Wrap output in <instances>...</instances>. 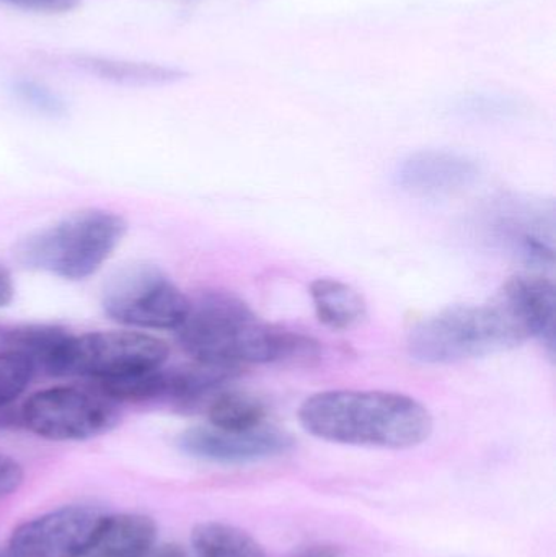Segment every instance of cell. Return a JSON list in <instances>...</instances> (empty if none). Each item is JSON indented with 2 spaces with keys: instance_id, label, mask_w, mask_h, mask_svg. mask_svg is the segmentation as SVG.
I'll use <instances>...</instances> for the list:
<instances>
[{
  "instance_id": "16",
  "label": "cell",
  "mask_w": 556,
  "mask_h": 557,
  "mask_svg": "<svg viewBox=\"0 0 556 557\" xmlns=\"http://www.w3.org/2000/svg\"><path fill=\"white\" fill-rule=\"evenodd\" d=\"M208 419L212 428L222 431H251L264 424L267 409L260 399L247 393L222 392L212 398Z\"/></svg>"
},
{
  "instance_id": "24",
  "label": "cell",
  "mask_w": 556,
  "mask_h": 557,
  "mask_svg": "<svg viewBox=\"0 0 556 557\" xmlns=\"http://www.w3.org/2000/svg\"><path fill=\"white\" fill-rule=\"evenodd\" d=\"M0 557H13V556L10 555V553H9V555H0Z\"/></svg>"
},
{
  "instance_id": "14",
  "label": "cell",
  "mask_w": 556,
  "mask_h": 557,
  "mask_svg": "<svg viewBox=\"0 0 556 557\" xmlns=\"http://www.w3.org/2000/svg\"><path fill=\"white\" fill-rule=\"evenodd\" d=\"M310 297L320 323L332 330L356 326L368 311L362 295L338 278H317L310 285Z\"/></svg>"
},
{
  "instance_id": "10",
  "label": "cell",
  "mask_w": 556,
  "mask_h": 557,
  "mask_svg": "<svg viewBox=\"0 0 556 557\" xmlns=\"http://www.w3.org/2000/svg\"><path fill=\"white\" fill-rule=\"evenodd\" d=\"M480 165L466 153L421 150L401 160L395 183L420 198H446L475 185Z\"/></svg>"
},
{
  "instance_id": "15",
  "label": "cell",
  "mask_w": 556,
  "mask_h": 557,
  "mask_svg": "<svg viewBox=\"0 0 556 557\" xmlns=\"http://www.w3.org/2000/svg\"><path fill=\"white\" fill-rule=\"evenodd\" d=\"M195 557H267L260 543L244 530L222 522H205L191 533Z\"/></svg>"
},
{
  "instance_id": "22",
  "label": "cell",
  "mask_w": 556,
  "mask_h": 557,
  "mask_svg": "<svg viewBox=\"0 0 556 557\" xmlns=\"http://www.w3.org/2000/svg\"><path fill=\"white\" fill-rule=\"evenodd\" d=\"M13 295H15V285H13L12 276L9 271L0 264V308L12 304Z\"/></svg>"
},
{
  "instance_id": "4",
  "label": "cell",
  "mask_w": 556,
  "mask_h": 557,
  "mask_svg": "<svg viewBox=\"0 0 556 557\" xmlns=\"http://www.w3.org/2000/svg\"><path fill=\"white\" fill-rule=\"evenodd\" d=\"M126 232L116 212L84 209L23 238L15 255L29 270L84 281L113 257Z\"/></svg>"
},
{
  "instance_id": "18",
  "label": "cell",
  "mask_w": 556,
  "mask_h": 557,
  "mask_svg": "<svg viewBox=\"0 0 556 557\" xmlns=\"http://www.w3.org/2000/svg\"><path fill=\"white\" fill-rule=\"evenodd\" d=\"M35 372V363L25 354L12 349L0 352V409L26 392Z\"/></svg>"
},
{
  "instance_id": "21",
  "label": "cell",
  "mask_w": 556,
  "mask_h": 557,
  "mask_svg": "<svg viewBox=\"0 0 556 557\" xmlns=\"http://www.w3.org/2000/svg\"><path fill=\"white\" fill-rule=\"evenodd\" d=\"M25 9L41 10V12H67L77 5L78 0H7Z\"/></svg>"
},
{
  "instance_id": "13",
  "label": "cell",
  "mask_w": 556,
  "mask_h": 557,
  "mask_svg": "<svg viewBox=\"0 0 556 557\" xmlns=\"http://www.w3.org/2000/svg\"><path fill=\"white\" fill-rule=\"evenodd\" d=\"M69 65L101 81L129 85V87H157V85L173 84L183 77L182 71L169 65L121 61V59L98 58V55H71Z\"/></svg>"
},
{
  "instance_id": "12",
  "label": "cell",
  "mask_w": 556,
  "mask_h": 557,
  "mask_svg": "<svg viewBox=\"0 0 556 557\" xmlns=\"http://www.w3.org/2000/svg\"><path fill=\"white\" fill-rule=\"evenodd\" d=\"M157 525L143 513L104 516L85 557H149L156 548Z\"/></svg>"
},
{
  "instance_id": "19",
  "label": "cell",
  "mask_w": 556,
  "mask_h": 557,
  "mask_svg": "<svg viewBox=\"0 0 556 557\" xmlns=\"http://www.w3.org/2000/svg\"><path fill=\"white\" fill-rule=\"evenodd\" d=\"M12 91L23 104L33 108L38 113L46 114V116L58 117L65 113L64 100L51 88L45 87L38 82L20 78V81L13 82Z\"/></svg>"
},
{
  "instance_id": "11",
  "label": "cell",
  "mask_w": 556,
  "mask_h": 557,
  "mask_svg": "<svg viewBox=\"0 0 556 557\" xmlns=\"http://www.w3.org/2000/svg\"><path fill=\"white\" fill-rule=\"evenodd\" d=\"M512 305L531 337H538L548 356L555 357L556 292L554 282L538 276L509 278L499 292Z\"/></svg>"
},
{
  "instance_id": "8",
  "label": "cell",
  "mask_w": 556,
  "mask_h": 557,
  "mask_svg": "<svg viewBox=\"0 0 556 557\" xmlns=\"http://www.w3.org/2000/svg\"><path fill=\"white\" fill-rule=\"evenodd\" d=\"M103 517L87 506L42 513L13 530L9 553L13 557H85Z\"/></svg>"
},
{
  "instance_id": "1",
  "label": "cell",
  "mask_w": 556,
  "mask_h": 557,
  "mask_svg": "<svg viewBox=\"0 0 556 557\" xmlns=\"http://www.w3.org/2000/svg\"><path fill=\"white\" fill-rule=\"evenodd\" d=\"M175 331L183 350L206 366H312L322 354L312 336L264 323L242 298L224 290L189 298L188 313Z\"/></svg>"
},
{
  "instance_id": "20",
  "label": "cell",
  "mask_w": 556,
  "mask_h": 557,
  "mask_svg": "<svg viewBox=\"0 0 556 557\" xmlns=\"http://www.w3.org/2000/svg\"><path fill=\"white\" fill-rule=\"evenodd\" d=\"M23 483V468L13 458L0 455V497L9 496Z\"/></svg>"
},
{
  "instance_id": "2",
  "label": "cell",
  "mask_w": 556,
  "mask_h": 557,
  "mask_svg": "<svg viewBox=\"0 0 556 557\" xmlns=\"http://www.w3.org/2000/svg\"><path fill=\"white\" fill-rule=\"evenodd\" d=\"M299 421L322 441L392 450L418 447L434 428L430 409L411 396L356 389L310 396L300 406Z\"/></svg>"
},
{
  "instance_id": "6",
  "label": "cell",
  "mask_w": 556,
  "mask_h": 557,
  "mask_svg": "<svg viewBox=\"0 0 556 557\" xmlns=\"http://www.w3.org/2000/svg\"><path fill=\"white\" fill-rule=\"evenodd\" d=\"M111 320L139 330H176L188 313L189 297L160 268L131 264L118 271L101 294Z\"/></svg>"
},
{
  "instance_id": "3",
  "label": "cell",
  "mask_w": 556,
  "mask_h": 557,
  "mask_svg": "<svg viewBox=\"0 0 556 557\" xmlns=\"http://www.w3.org/2000/svg\"><path fill=\"white\" fill-rule=\"evenodd\" d=\"M529 337L518 311L499 294L492 304L460 305L420 321L407 346L417 362L444 366L505 352Z\"/></svg>"
},
{
  "instance_id": "17",
  "label": "cell",
  "mask_w": 556,
  "mask_h": 557,
  "mask_svg": "<svg viewBox=\"0 0 556 557\" xmlns=\"http://www.w3.org/2000/svg\"><path fill=\"white\" fill-rule=\"evenodd\" d=\"M71 333L58 326H25L13 330L7 337L9 349L25 354L36 369L48 373L49 367L54 362L61 347L69 339Z\"/></svg>"
},
{
  "instance_id": "7",
  "label": "cell",
  "mask_w": 556,
  "mask_h": 557,
  "mask_svg": "<svg viewBox=\"0 0 556 557\" xmlns=\"http://www.w3.org/2000/svg\"><path fill=\"white\" fill-rule=\"evenodd\" d=\"M20 424L38 437L55 442H81L108 434L120 424L113 399L100 392L55 386L26 399Z\"/></svg>"
},
{
  "instance_id": "23",
  "label": "cell",
  "mask_w": 556,
  "mask_h": 557,
  "mask_svg": "<svg viewBox=\"0 0 556 557\" xmlns=\"http://www.w3.org/2000/svg\"><path fill=\"white\" fill-rule=\"evenodd\" d=\"M294 557H343L338 549L329 545H312L297 552Z\"/></svg>"
},
{
  "instance_id": "9",
  "label": "cell",
  "mask_w": 556,
  "mask_h": 557,
  "mask_svg": "<svg viewBox=\"0 0 556 557\" xmlns=\"http://www.w3.org/2000/svg\"><path fill=\"white\" fill-rule=\"evenodd\" d=\"M183 454L196 460L218 465H247L281 457L294 447L293 437L283 429L263 424L251 431H222L191 428L178 437Z\"/></svg>"
},
{
  "instance_id": "5",
  "label": "cell",
  "mask_w": 556,
  "mask_h": 557,
  "mask_svg": "<svg viewBox=\"0 0 556 557\" xmlns=\"http://www.w3.org/2000/svg\"><path fill=\"white\" fill-rule=\"evenodd\" d=\"M169 352L165 341L139 331L71 334L49 367L48 375L110 382L162 367Z\"/></svg>"
}]
</instances>
